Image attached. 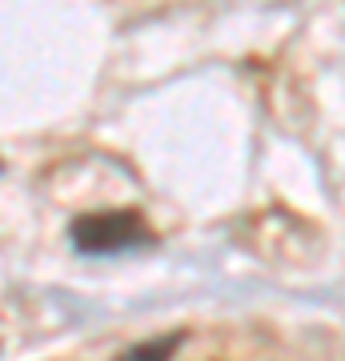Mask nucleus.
Listing matches in <instances>:
<instances>
[{
  "label": "nucleus",
  "mask_w": 345,
  "mask_h": 361,
  "mask_svg": "<svg viewBox=\"0 0 345 361\" xmlns=\"http://www.w3.org/2000/svg\"><path fill=\"white\" fill-rule=\"evenodd\" d=\"M149 241V225L133 209H92L73 221V245L85 257H113L141 249Z\"/></svg>",
  "instance_id": "nucleus-1"
},
{
  "label": "nucleus",
  "mask_w": 345,
  "mask_h": 361,
  "mask_svg": "<svg viewBox=\"0 0 345 361\" xmlns=\"http://www.w3.org/2000/svg\"><path fill=\"white\" fill-rule=\"evenodd\" d=\"M177 349H181V334H165V337H153V341L128 345L116 361H173Z\"/></svg>",
  "instance_id": "nucleus-2"
}]
</instances>
